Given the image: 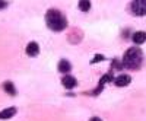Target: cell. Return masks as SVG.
Returning a JSON list of instances; mask_svg holds the SVG:
<instances>
[{
    "label": "cell",
    "mask_w": 146,
    "mask_h": 121,
    "mask_svg": "<svg viewBox=\"0 0 146 121\" xmlns=\"http://www.w3.org/2000/svg\"><path fill=\"white\" fill-rule=\"evenodd\" d=\"M45 22H47V26L50 28L51 31H56V32L63 31L67 26V19L56 9H50L47 12Z\"/></svg>",
    "instance_id": "obj_1"
},
{
    "label": "cell",
    "mask_w": 146,
    "mask_h": 121,
    "mask_svg": "<svg viewBox=\"0 0 146 121\" xmlns=\"http://www.w3.org/2000/svg\"><path fill=\"white\" fill-rule=\"evenodd\" d=\"M143 60V53L140 48L137 47H131L126 51L124 57H123V66L129 67V69H139Z\"/></svg>",
    "instance_id": "obj_2"
},
{
    "label": "cell",
    "mask_w": 146,
    "mask_h": 121,
    "mask_svg": "<svg viewBox=\"0 0 146 121\" xmlns=\"http://www.w3.org/2000/svg\"><path fill=\"white\" fill-rule=\"evenodd\" d=\"M130 7H131L133 15H137V16L146 15V0H136V2L131 3Z\"/></svg>",
    "instance_id": "obj_3"
},
{
    "label": "cell",
    "mask_w": 146,
    "mask_h": 121,
    "mask_svg": "<svg viewBox=\"0 0 146 121\" xmlns=\"http://www.w3.org/2000/svg\"><path fill=\"white\" fill-rule=\"evenodd\" d=\"M130 76L129 75H120V76H117L115 79H114V83H115V86H118V88H123V86H127V85L130 83Z\"/></svg>",
    "instance_id": "obj_4"
},
{
    "label": "cell",
    "mask_w": 146,
    "mask_h": 121,
    "mask_svg": "<svg viewBox=\"0 0 146 121\" xmlns=\"http://www.w3.org/2000/svg\"><path fill=\"white\" fill-rule=\"evenodd\" d=\"M62 83H63V86L64 88H67V89H73L78 85V82H76V79L73 77V76H70V75H66L63 79H62Z\"/></svg>",
    "instance_id": "obj_5"
},
{
    "label": "cell",
    "mask_w": 146,
    "mask_h": 121,
    "mask_svg": "<svg viewBox=\"0 0 146 121\" xmlns=\"http://www.w3.org/2000/svg\"><path fill=\"white\" fill-rule=\"evenodd\" d=\"M40 53V47L36 42H29L28 47H27V54L31 56V57H35V56H38Z\"/></svg>",
    "instance_id": "obj_6"
},
{
    "label": "cell",
    "mask_w": 146,
    "mask_h": 121,
    "mask_svg": "<svg viewBox=\"0 0 146 121\" xmlns=\"http://www.w3.org/2000/svg\"><path fill=\"white\" fill-rule=\"evenodd\" d=\"M145 41H146V32L139 31V32L133 34V42L135 44H143Z\"/></svg>",
    "instance_id": "obj_7"
},
{
    "label": "cell",
    "mask_w": 146,
    "mask_h": 121,
    "mask_svg": "<svg viewBox=\"0 0 146 121\" xmlns=\"http://www.w3.org/2000/svg\"><path fill=\"white\" fill-rule=\"evenodd\" d=\"M16 114V108H6L0 112V120H6V118H12Z\"/></svg>",
    "instance_id": "obj_8"
},
{
    "label": "cell",
    "mask_w": 146,
    "mask_h": 121,
    "mask_svg": "<svg viewBox=\"0 0 146 121\" xmlns=\"http://www.w3.org/2000/svg\"><path fill=\"white\" fill-rule=\"evenodd\" d=\"M70 69H72V66L67 60H62V61L58 63V70L62 71V73H67V71H70Z\"/></svg>",
    "instance_id": "obj_9"
},
{
    "label": "cell",
    "mask_w": 146,
    "mask_h": 121,
    "mask_svg": "<svg viewBox=\"0 0 146 121\" xmlns=\"http://www.w3.org/2000/svg\"><path fill=\"white\" fill-rule=\"evenodd\" d=\"M3 88H5V91H6L9 95H16V89H15V86H13V83L6 82V83L3 85Z\"/></svg>",
    "instance_id": "obj_10"
},
{
    "label": "cell",
    "mask_w": 146,
    "mask_h": 121,
    "mask_svg": "<svg viewBox=\"0 0 146 121\" xmlns=\"http://www.w3.org/2000/svg\"><path fill=\"white\" fill-rule=\"evenodd\" d=\"M78 6H79V9L82 12H88L91 9V2H88V0H82V2H79Z\"/></svg>",
    "instance_id": "obj_11"
},
{
    "label": "cell",
    "mask_w": 146,
    "mask_h": 121,
    "mask_svg": "<svg viewBox=\"0 0 146 121\" xmlns=\"http://www.w3.org/2000/svg\"><path fill=\"white\" fill-rule=\"evenodd\" d=\"M101 60H104V56H101V54H96V57H94V60H92V64L94 63H98V61H101Z\"/></svg>",
    "instance_id": "obj_12"
},
{
    "label": "cell",
    "mask_w": 146,
    "mask_h": 121,
    "mask_svg": "<svg viewBox=\"0 0 146 121\" xmlns=\"http://www.w3.org/2000/svg\"><path fill=\"white\" fill-rule=\"evenodd\" d=\"M7 6V2H0V9H5Z\"/></svg>",
    "instance_id": "obj_13"
},
{
    "label": "cell",
    "mask_w": 146,
    "mask_h": 121,
    "mask_svg": "<svg viewBox=\"0 0 146 121\" xmlns=\"http://www.w3.org/2000/svg\"><path fill=\"white\" fill-rule=\"evenodd\" d=\"M89 121H102L101 118H98V117H94V118H91Z\"/></svg>",
    "instance_id": "obj_14"
}]
</instances>
